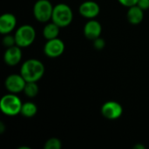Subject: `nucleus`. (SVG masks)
I'll return each instance as SVG.
<instances>
[{
  "label": "nucleus",
  "mask_w": 149,
  "mask_h": 149,
  "mask_svg": "<svg viewBox=\"0 0 149 149\" xmlns=\"http://www.w3.org/2000/svg\"><path fill=\"white\" fill-rule=\"evenodd\" d=\"M26 83V80L21 74H10L6 78L4 86L8 92L11 93H18L24 92Z\"/></svg>",
  "instance_id": "obj_7"
},
{
  "label": "nucleus",
  "mask_w": 149,
  "mask_h": 149,
  "mask_svg": "<svg viewBox=\"0 0 149 149\" xmlns=\"http://www.w3.org/2000/svg\"><path fill=\"white\" fill-rule=\"evenodd\" d=\"M61 147L62 143L58 138H51L47 140L44 146L45 149H60Z\"/></svg>",
  "instance_id": "obj_17"
},
{
  "label": "nucleus",
  "mask_w": 149,
  "mask_h": 149,
  "mask_svg": "<svg viewBox=\"0 0 149 149\" xmlns=\"http://www.w3.org/2000/svg\"><path fill=\"white\" fill-rule=\"evenodd\" d=\"M53 7L49 0H38L33 6L34 17L41 23H47L52 20Z\"/></svg>",
  "instance_id": "obj_5"
},
{
  "label": "nucleus",
  "mask_w": 149,
  "mask_h": 149,
  "mask_svg": "<svg viewBox=\"0 0 149 149\" xmlns=\"http://www.w3.org/2000/svg\"><path fill=\"white\" fill-rule=\"evenodd\" d=\"M59 29L60 27L52 21L45 25L43 29V35L46 40L56 38L59 34Z\"/></svg>",
  "instance_id": "obj_14"
},
{
  "label": "nucleus",
  "mask_w": 149,
  "mask_h": 149,
  "mask_svg": "<svg viewBox=\"0 0 149 149\" xmlns=\"http://www.w3.org/2000/svg\"><path fill=\"white\" fill-rule=\"evenodd\" d=\"M24 93L28 98L36 97L38 93V86L37 85V82H27L24 86Z\"/></svg>",
  "instance_id": "obj_16"
},
{
  "label": "nucleus",
  "mask_w": 149,
  "mask_h": 149,
  "mask_svg": "<svg viewBox=\"0 0 149 149\" xmlns=\"http://www.w3.org/2000/svg\"><path fill=\"white\" fill-rule=\"evenodd\" d=\"M3 45L6 47H11L13 45H16V39L15 36H11L10 34H5L3 38Z\"/></svg>",
  "instance_id": "obj_18"
},
{
  "label": "nucleus",
  "mask_w": 149,
  "mask_h": 149,
  "mask_svg": "<svg viewBox=\"0 0 149 149\" xmlns=\"http://www.w3.org/2000/svg\"><path fill=\"white\" fill-rule=\"evenodd\" d=\"M79 14L88 19L95 18L100 11V5L94 1H86L83 2L79 8Z\"/></svg>",
  "instance_id": "obj_9"
},
{
  "label": "nucleus",
  "mask_w": 149,
  "mask_h": 149,
  "mask_svg": "<svg viewBox=\"0 0 149 149\" xmlns=\"http://www.w3.org/2000/svg\"><path fill=\"white\" fill-rule=\"evenodd\" d=\"M102 31L101 24L94 18L90 19L84 26V35L89 40H94L100 37Z\"/></svg>",
  "instance_id": "obj_11"
},
{
  "label": "nucleus",
  "mask_w": 149,
  "mask_h": 149,
  "mask_svg": "<svg viewBox=\"0 0 149 149\" xmlns=\"http://www.w3.org/2000/svg\"><path fill=\"white\" fill-rule=\"evenodd\" d=\"M22 58V51L21 47L18 45H13L6 49L3 54V60L7 65L14 66L19 64Z\"/></svg>",
  "instance_id": "obj_10"
},
{
  "label": "nucleus",
  "mask_w": 149,
  "mask_h": 149,
  "mask_svg": "<svg viewBox=\"0 0 149 149\" xmlns=\"http://www.w3.org/2000/svg\"><path fill=\"white\" fill-rule=\"evenodd\" d=\"M134 148H136V149H140V148H141V149H144L145 148V147L144 146H142V145H136L135 147H134Z\"/></svg>",
  "instance_id": "obj_23"
},
{
  "label": "nucleus",
  "mask_w": 149,
  "mask_h": 149,
  "mask_svg": "<svg viewBox=\"0 0 149 149\" xmlns=\"http://www.w3.org/2000/svg\"><path fill=\"white\" fill-rule=\"evenodd\" d=\"M137 5L143 10H147L149 9V0H139Z\"/></svg>",
  "instance_id": "obj_21"
},
{
  "label": "nucleus",
  "mask_w": 149,
  "mask_h": 149,
  "mask_svg": "<svg viewBox=\"0 0 149 149\" xmlns=\"http://www.w3.org/2000/svg\"><path fill=\"white\" fill-rule=\"evenodd\" d=\"M17 25V18L11 13H4L0 17V33L10 34Z\"/></svg>",
  "instance_id": "obj_12"
},
{
  "label": "nucleus",
  "mask_w": 149,
  "mask_h": 149,
  "mask_svg": "<svg viewBox=\"0 0 149 149\" xmlns=\"http://www.w3.org/2000/svg\"><path fill=\"white\" fill-rule=\"evenodd\" d=\"M123 113L122 106L114 100H109L101 107V114L107 120H117Z\"/></svg>",
  "instance_id": "obj_6"
},
{
  "label": "nucleus",
  "mask_w": 149,
  "mask_h": 149,
  "mask_svg": "<svg viewBox=\"0 0 149 149\" xmlns=\"http://www.w3.org/2000/svg\"><path fill=\"white\" fill-rule=\"evenodd\" d=\"M119 3L120 4H122L123 6H126L127 8L131 7V6H134V5H136L138 1L139 0H118Z\"/></svg>",
  "instance_id": "obj_20"
},
{
  "label": "nucleus",
  "mask_w": 149,
  "mask_h": 149,
  "mask_svg": "<svg viewBox=\"0 0 149 149\" xmlns=\"http://www.w3.org/2000/svg\"><path fill=\"white\" fill-rule=\"evenodd\" d=\"M22 101L16 93H8L0 100V110L7 116H16L21 113Z\"/></svg>",
  "instance_id": "obj_3"
},
{
  "label": "nucleus",
  "mask_w": 149,
  "mask_h": 149,
  "mask_svg": "<svg viewBox=\"0 0 149 149\" xmlns=\"http://www.w3.org/2000/svg\"><path fill=\"white\" fill-rule=\"evenodd\" d=\"M65 52V43L58 38L47 40L44 46V52L49 58H58Z\"/></svg>",
  "instance_id": "obj_8"
},
{
  "label": "nucleus",
  "mask_w": 149,
  "mask_h": 149,
  "mask_svg": "<svg viewBox=\"0 0 149 149\" xmlns=\"http://www.w3.org/2000/svg\"><path fill=\"white\" fill-rule=\"evenodd\" d=\"M73 19V13L69 5L66 3H58L53 7L52 21L58 24L60 28L66 27L71 24Z\"/></svg>",
  "instance_id": "obj_2"
},
{
  "label": "nucleus",
  "mask_w": 149,
  "mask_h": 149,
  "mask_svg": "<svg viewBox=\"0 0 149 149\" xmlns=\"http://www.w3.org/2000/svg\"><path fill=\"white\" fill-rule=\"evenodd\" d=\"M4 129V126L3 124V122H0V133H3Z\"/></svg>",
  "instance_id": "obj_22"
},
{
  "label": "nucleus",
  "mask_w": 149,
  "mask_h": 149,
  "mask_svg": "<svg viewBox=\"0 0 149 149\" xmlns=\"http://www.w3.org/2000/svg\"><path fill=\"white\" fill-rule=\"evenodd\" d=\"M45 73L44 64L36 58H30L24 61L20 68V74L26 82H38Z\"/></svg>",
  "instance_id": "obj_1"
},
{
  "label": "nucleus",
  "mask_w": 149,
  "mask_h": 149,
  "mask_svg": "<svg viewBox=\"0 0 149 149\" xmlns=\"http://www.w3.org/2000/svg\"><path fill=\"white\" fill-rule=\"evenodd\" d=\"M16 45L21 48L30 46L36 38V31L33 26L30 24L21 25L14 34Z\"/></svg>",
  "instance_id": "obj_4"
},
{
  "label": "nucleus",
  "mask_w": 149,
  "mask_h": 149,
  "mask_svg": "<svg viewBox=\"0 0 149 149\" xmlns=\"http://www.w3.org/2000/svg\"><path fill=\"white\" fill-rule=\"evenodd\" d=\"M127 17L128 22L131 24L137 25L141 24L143 20L144 17V10L141 9L137 4L131 6L128 8L127 13Z\"/></svg>",
  "instance_id": "obj_13"
},
{
  "label": "nucleus",
  "mask_w": 149,
  "mask_h": 149,
  "mask_svg": "<svg viewBox=\"0 0 149 149\" xmlns=\"http://www.w3.org/2000/svg\"><path fill=\"white\" fill-rule=\"evenodd\" d=\"M93 46L96 50H102L106 46V41L102 38L99 37L93 40Z\"/></svg>",
  "instance_id": "obj_19"
},
{
  "label": "nucleus",
  "mask_w": 149,
  "mask_h": 149,
  "mask_svg": "<svg viewBox=\"0 0 149 149\" xmlns=\"http://www.w3.org/2000/svg\"><path fill=\"white\" fill-rule=\"evenodd\" d=\"M37 112H38V107L36 104H34L33 102H25V103H23L22 105L20 113L24 117L31 118L36 115Z\"/></svg>",
  "instance_id": "obj_15"
}]
</instances>
